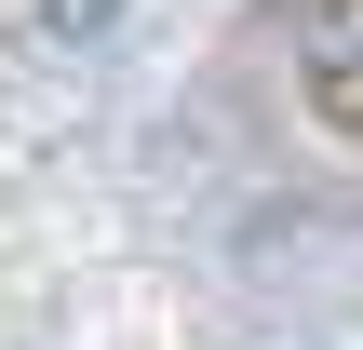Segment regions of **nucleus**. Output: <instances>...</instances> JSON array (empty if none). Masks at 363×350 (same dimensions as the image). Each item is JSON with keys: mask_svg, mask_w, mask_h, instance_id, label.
Segmentation results:
<instances>
[{"mask_svg": "<svg viewBox=\"0 0 363 350\" xmlns=\"http://www.w3.org/2000/svg\"><path fill=\"white\" fill-rule=\"evenodd\" d=\"M296 67H310V108L323 121H363V0H310Z\"/></svg>", "mask_w": 363, "mask_h": 350, "instance_id": "f257e3e1", "label": "nucleus"}]
</instances>
